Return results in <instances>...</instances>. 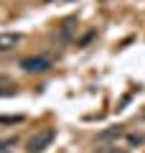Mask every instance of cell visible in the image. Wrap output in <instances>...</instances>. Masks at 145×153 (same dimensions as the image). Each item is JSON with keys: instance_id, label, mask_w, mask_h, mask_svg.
<instances>
[{"instance_id": "obj_3", "label": "cell", "mask_w": 145, "mask_h": 153, "mask_svg": "<svg viewBox=\"0 0 145 153\" xmlns=\"http://www.w3.org/2000/svg\"><path fill=\"white\" fill-rule=\"evenodd\" d=\"M18 44H21V36L18 33H0V54L13 51Z\"/></svg>"}, {"instance_id": "obj_4", "label": "cell", "mask_w": 145, "mask_h": 153, "mask_svg": "<svg viewBox=\"0 0 145 153\" xmlns=\"http://www.w3.org/2000/svg\"><path fill=\"white\" fill-rule=\"evenodd\" d=\"M18 146V138H0V153H8L10 148H16Z\"/></svg>"}, {"instance_id": "obj_6", "label": "cell", "mask_w": 145, "mask_h": 153, "mask_svg": "<svg viewBox=\"0 0 145 153\" xmlns=\"http://www.w3.org/2000/svg\"><path fill=\"white\" fill-rule=\"evenodd\" d=\"M21 120H23L21 115H18V117H0V123H21Z\"/></svg>"}, {"instance_id": "obj_5", "label": "cell", "mask_w": 145, "mask_h": 153, "mask_svg": "<svg viewBox=\"0 0 145 153\" xmlns=\"http://www.w3.org/2000/svg\"><path fill=\"white\" fill-rule=\"evenodd\" d=\"M120 135H122V128H112V130L99 133V140H112V138H120Z\"/></svg>"}, {"instance_id": "obj_1", "label": "cell", "mask_w": 145, "mask_h": 153, "mask_svg": "<svg viewBox=\"0 0 145 153\" xmlns=\"http://www.w3.org/2000/svg\"><path fill=\"white\" fill-rule=\"evenodd\" d=\"M56 138V130H51V128H43V130H38L36 135L28 140V153H43L51 143H54Z\"/></svg>"}, {"instance_id": "obj_2", "label": "cell", "mask_w": 145, "mask_h": 153, "mask_svg": "<svg viewBox=\"0 0 145 153\" xmlns=\"http://www.w3.org/2000/svg\"><path fill=\"white\" fill-rule=\"evenodd\" d=\"M21 69L28 71V74H43V71L51 69V61H48L46 56H26V59L21 61Z\"/></svg>"}, {"instance_id": "obj_7", "label": "cell", "mask_w": 145, "mask_h": 153, "mask_svg": "<svg viewBox=\"0 0 145 153\" xmlns=\"http://www.w3.org/2000/svg\"><path fill=\"white\" fill-rule=\"evenodd\" d=\"M109 153H125V151H117V148H112V151H109Z\"/></svg>"}]
</instances>
